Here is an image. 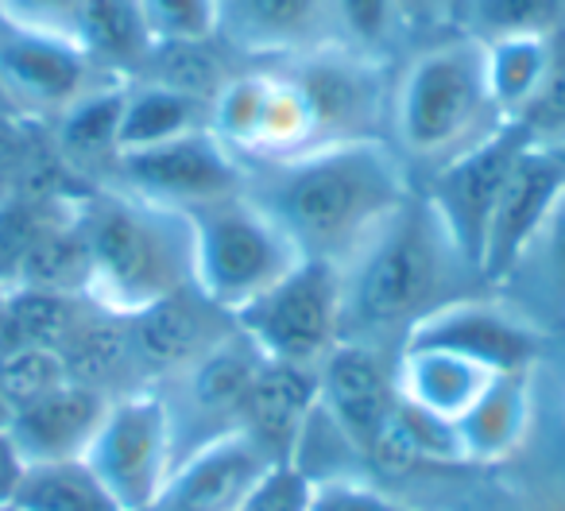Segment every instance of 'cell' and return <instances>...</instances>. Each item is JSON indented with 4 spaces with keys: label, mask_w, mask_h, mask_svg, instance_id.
<instances>
[{
    "label": "cell",
    "mask_w": 565,
    "mask_h": 511,
    "mask_svg": "<svg viewBox=\"0 0 565 511\" xmlns=\"http://www.w3.org/2000/svg\"><path fill=\"white\" fill-rule=\"evenodd\" d=\"M194 221V287L228 315L271 291L307 256L287 228L248 194H228L190 210Z\"/></svg>",
    "instance_id": "5b68a950"
},
{
    "label": "cell",
    "mask_w": 565,
    "mask_h": 511,
    "mask_svg": "<svg viewBox=\"0 0 565 511\" xmlns=\"http://www.w3.org/2000/svg\"><path fill=\"white\" fill-rule=\"evenodd\" d=\"M213 40L241 66L282 63L341 43L330 0H213Z\"/></svg>",
    "instance_id": "5bb4252c"
},
{
    "label": "cell",
    "mask_w": 565,
    "mask_h": 511,
    "mask_svg": "<svg viewBox=\"0 0 565 511\" xmlns=\"http://www.w3.org/2000/svg\"><path fill=\"white\" fill-rule=\"evenodd\" d=\"M500 372L438 345H399L395 349V395L441 423H461Z\"/></svg>",
    "instance_id": "ffe728a7"
},
{
    "label": "cell",
    "mask_w": 565,
    "mask_h": 511,
    "mask_svg": "<svg viewBox=\"0 0 565 511\" xmlns=\"http://www.w3.org/2000/svg\"><path fill=\"white\" fill-rule=\"evenodd\" d=\"M82 461L125 511H151L174 472V426L159 387H136L109 403Z\"/></svg>",
    "instance_id": "52a82bcc"
},
{
    "label": "cell",
    "mask_w": 565,
    "mask_h": 511,
    "mask_svg": "<svg viewBox=\"0 0 565 511\" xmlns=\"http://www.w3.org/2000/svg\"><path fill=\"white\" fill-rule=\"evenodd\" d=\"M264 361L267 356L236 326L202 361H194L179 376L159 384V395H163L167 411H171L174 454H179V461L190 449L202 446V441L241 426L244 395H248L256 372L264 369Z\"/></svg>",
    "instance_id": "8fae6325"
},
{
    "label": "cell",
    "mask_w": 565,
    "mask_h": 511,
    "mask_svg": "<svg viewBox=\"0 0 565 511\" xmlns=\"http://www.w3.org/2000/svg\"><path fill=\"white\" fill-rule=\"evenodd\" d=\"M9 426V403H4V392H0V430Z\"/></svg>",
    "instance_id": "ee69618b"
},
{
    "label": "cell",
    "mask_w": 565,
    "mask_h": 511,
    "mask_svg": "<svg viewBox=\"0 0 565 511\" xmlns=\"http://www.w3.org/2000/svg\"><path fill=\"white\" fill-rule=\"evenodd\" d=\"M546 511H565V503H557V508H546Z\"/></svg>",
    "instance_id": "7dc6e473"
},
{
    "label": "cell",
    "mask_w": 565,
    "mask_h": 511,
    "mask_svg": "<svg viewBox=\"0 0 565 511\" xmlns=\"http://www.w3.org/2000/svg\"><path fill=\"white\" fill-rule=\"evenodd\" d=\"M310 511H415V508L395 500L392 492H384L369 477H333V480H315Z\"/></svg>",
    "instance_id": "8d00e7d4"
},
{
    "label": "cell",
    "mask_w": 565,
    "mask_h": 511,
    "mask_svg": "<svg viewBox=\"0 0 565 511\" xmlns=\"http://www.w3.org/2000/svg\"><path fill=\"white\" fill-rule=\"evenodd\" d=\"M24 472H28V461L20 457L17 441L9 438V430H0V503H12Z\"/></svg>",
    "instance_id": "7bdbcfd3"
},
{
    "label": "cell",
    "mask_w": 565,
    "mask_h": 511,
    "mask_svg": "<svg viewBox=\"0 0 565 511\" xmlns=\"http://www.w3.org/2000/svg\"><path fill=\"white\" fill-rule=\"evenodd\" d=\"M565 190V151L546 143H526L511 163L503 190L495 198L492 221H488L484 244H480V276L495 287L519 260V252L546 221L550 205Z\"/></svg>",
    "instance_id": "e0dca14e"
},
{
    "label": "cell",
    "mask_w": 565,
    "mask_h": 511,
    "mask_svg": "<svg viewBox=\"0 0 565 511\" xmlns=\"http://www.w3.org/2000/svg\"><path fill=\"white\" fill-rule=\"evenodd\" d=\"M151 511H159V508H151Z\"/></svg>",
    "instance_id": "681fc988"
},
{
    "label": "cell",
    "mask_w": 565,
    "mask_h": 511,
    "mask_svg": "<svg viewBox=\"0 0 565 511\" xmlns=\"http://www.w3.org/2000/svg\"><path fill=\"white\" fill-rule=\"evenodd\" d=\"M330 9L341 47L356 51V55L399 66L403 55L415 47L395 0H330Z\"/></svg>",
    "instance_id": "d6a6232c"
},
{
    "label": "cell",
    "mask_w": 565,
    "mask_h": 511,
    "mask_svg": "<svg viewBox=\"0 0 565 511\" xmlns=\"http://www.w3.org/2000/svg\"><path fill=\"white\" fill-rule=\"evenodd\" d=\"M275 457L236 426L202 441L174 465L159 511H241L259 480L275 469Z\"/></svg>",
    "instance_id": "ac0fdd59"
},
{
    "label": "cell",
    "mask_w": 565,
    "mask_h": 511,
    "mask_svg": "<svg viewBox=\"0 0 565 511\" xmlns=\"http://www.w3.org/2000/svg\"><path fill=\"white\" fill-rule=\"evenodd\" d=\"M4 187H9V182H0V190H4Z\"/></svg>",
    "instance_id": "c3c4849f"
},
{
    "label": "cell",
    "mask_w": 565,
    "mask_h": 511,
    "mask_svg": "<svg viewBox=\"0 0 565 511\" xmlns=\"http://www.w3.org/2000/svg\"><path fill=\"white\" fill-rule=\"evenodd\" d=\"M40 132H43V125L12 117V113H0V182H12V174L20 171L28 151L40 140Z\"/></svg>",
    "instance_id": "b9f144b4"
},
{
    "label": "cell",
    "mask_w": 565,
    "mask_h": 511,
    "mask_svg": "<svg viewBox=\"0 0 565 511\" xmlns=\"http://www.w3.org/2000/svg\"><path fill=\"white\" fill-rule=\"evenodd\" d=\"M492 291L515 302L542 330H565V190Z\"/></svg>",
    "instance_id": "7402d4cb"
},
{
    "label": "cell",
    "mask_w": 565,
    "mask_h": 511,
    "mask_svg": "<svg viewBox=\"0 0 565 511\" xmlns=\"http://www.w3.org/2000/svg\"><path fill=\"white\" fill-rule=\"evenodd\" d=\"M82 228L89 248L86 295L97 307L136 315L194 287L190 213L102 182L82 194Z\"/></svg>",
    "instance_id": "277c9868"
},
{
    "label": "cell",
    "mask_w": 565,
    "mask_h": 511,
    "mask_svg": "<svg viewBox=\"0 0 565 511\" xmlns=\"http://www.w3.org/2000/svg\"><path fill=\"white\" fill-rule=\"evenodd\" d=\"M534 426V369L500 372L457 423L465 465H500L523 449Z\"/></svg>",
    "instance_id": "603a6c76"
},
{
    "label": "cell",
    "mask_w": 565,
    "mask_h": 511,
    "mask_svg": "<svg viewBox=\"0 0 565 511\" xmlns=\"http://www.w3.org/2000/svg\"><path fill=\"white\" fill-rule=\"evenodd\" d=\"M562 151H565V143H562Z\"/></svg>",
    "instance_id": "f907efd6"
},
{
    "label": "cell",
    "mask_w": 565,
    "mask_h": 511,
    "mask_svg": "<svg viewBox=\"0 0 565 511\" xmlns=\"http://www.w3.org/2000/svg\"><path fill=\"white\" fill-rule=\"evenodd\" d=\"M477 291L492 287L415 182L392 221L341 268V330L399 349L426 315Z\"/></svg>",
    "instance_id": "7a4b0ae2"
},
{
    "label": "cell",
    "mask_w": 565,
    "mask_h": 511,
    "mask_svg": "<svg viewBox=\"0 0 565 511\" xmlns=\"http://www.w3.org/2000/svg\"><path fill=\"white\" fill-rule=\"evenodd\" d=\"M279 74L295 86L307 109L310 143L330 148L349 140H387L395 66L341 47H318L282 58ZM310 148V151H315Z\"/></svg>",
    "instance_id": "8992f818"
},
{
    "label": "cell",
    "mask_w": 565,
    "mask_h": 511,
    "mask_svg": "<svg viewBox=\"0 0 565 511\" xmlns=\"http://www.w3.org/2000/svg\"><path fill=\"white\" fill-rule=\"evenodd\" d=\"M125 89L128 82H105L89 89L86 97L71 105L63 117H55L47 128L58 159L66 171L86 187L105 182L109 167L120 156V113H125Z\"/></svg>",
    "instance_id": "cb8c5ba5"
},
{
    "label": "cell",
    "mask_w": 565,
    "mask_h": 511,
    "mask_svg": "<svg viewBox=\"0 0 565 511\" xmlns=\"http://www.w3.org/2000/svg\"><path fill=\"white\" fill-rule=\"evenodd\" d=\"M318 400L372 469V454L395 407V349L341 338L318 364Z\"/></svg>",
    "instance_id": "9a60e30c"
},
{
    "label": "cell",
    "mask_w": 565,
    "mask_h": 511,
    "mask_svg": "<svg viewBox=\"0 0 565 511\" xmlns=\"http://www.w3.org/2000/svg\"><path fill=\"white\" fill-rule=\"evenodd\" d=\"M58 356H63L66 376L97 387L109 400L143 387L132 353V333H128V315H117V310H89L78 330L71 333V341L58 349Z\"/></svg>",
    "instance_id": "d4e9b609"
},
{
    "label": "cell",
    "mask_w": 565,
    "mask_h": 511,
    "mask_svg": "<svg viewBox=\"0 0 565 511\" xmlns=\"http://www.w3.org/2000/svg\"><path fill=\"white\" fill-rule=\"evenodd\" d=\"M310 492H315V480L282 461L259 480L241 511H310Z\"/></svg>",
    "instance_id": "f35d334b"
},
{
    "label": "cell",
    "mask_w": 565,
    "mask_h": 511,
    "mask_svg": "<svg viewBox=\"0 0 565 511\" xmlns=\"http://www.w3.org/2000/svg\"><path fill=\"white\" fill-rule=\"evenodd\" d=\"M4 302H9V295L0 291V322H4Z\"/></svg>",
    "instance_id": "f6af8a7d"
},
{
    "label": "cell",
    "mask_w": 565,
    "mask_h": 511,
    "mask_svg": "<svg viewBox=\"0 0 565 511\" xmlns=\"http://www.w3.org/2000/svg\"><path fill=\"white\" fill-rule=\"evenodd\" d=\"M105 182L190 213L205 202L241 194L244 167L205 125L194 128V132L174 136V140L151 143V148L120 151L117 163L105 174Z\"/></svg>",
    "instance_id": "9c48e42d"
},
{
    "label": "cell",
    "mask_w": 565,
    "mask_h": 511,
    "mask_svg": "<svg viewBox=\"0 0 565 511\" xmlns=\"http://www.w3.org/2000/svg\"><path fill=\"white\" fill-rule=\"evenodd\" d=\"M109 403V395L97 392V387H86L78 380H63L51 392L12 407L4 430L17 441L20 457L28 465L82 461Z\"/></svg>",
    "instance_id": "d6986e66"
},
{
    "label": "cell",
    "mask_w": 565,
    "mask_h": 511,
    "mask_svg": "<svg viewBox=\"0 0 565 511\" xmlns=\"http://www.w3.org/2000/svg\"><path fill=\"white\" fill-rule=\"evenodd\" d=\"M557 35H503V40H484V71L488 89L500 105L503 120H515L531 94L539 89L542 74L554 55Z\"/></svg>",
    "instance_id": "f546056e"
},
{
    "label": "cell",
    "mask_w": 565,
    "mask_h": 511,
    "mask_svg": "<svg viewBox=\"0 0 565 511\" xmlns=\"http://www.w3.org/2000/svg\"><path fill=\"white\" fill-rule=\"evenodd\" d=\"M71 40L94 58V66L120 82L140 78L156 47V32L140 0H86Z\"/></svg>",
    "instance_id": "484cf974"
},
{
    "label": "cell",
    "mask_w": 565,
    "mask_h": 511,
    "mask_svg": "<svg viewBox=\"0 0 565 511\" xmlns=\"http://www.w3.org/2000/svg\"><path fill=\"white\" fill-rule=\"evenodd\" d=\"M526 136L519 125H503L500 132H492L488 140H480L477 148H469L465 156L449 159L446 167L423 174L418 190L430 198V205L438 210V217L449 225L454 241L461 244V252L469 256V264L480 272V244H484L488 221H492L495 198L503 190L511 163L519 159V151L526 148ZM484 279V276H480Z\"/></svg>",
    "instance_id": "4fadbf2b"
},
{
    "label": "cell",
    "mask_w": 565,
    "mask_h": 511,
    "mask_svg": "<svg viewBox=\"0 0 565 511\" xmlns=\"http://www.w3.org/2000/svg\"><path fill=\"white\" fill-rule=\"evenodd\" d=\"M205 125H210V105L174 94L159 82L132 78L125 89V113H120V151L151 148Z\"/></svg>",
    "instance_id": "f1b7e54d"
},
{
    "label": "cell",
    "mask_w": 565,
    "mask_h": 511,
    "mask_svg": "<svg viewBox=\"0 0 565 511\" xmlns=\"http://www.w3.org/2000/svg\"><path fill=\"white\" fill-rule=\"evenodd\" d=\"M550 338L554 333L542 330L515 302H508L495 291H477L426 315L403 338V345L454 349V353L469 356L492 372H519L534 369L546 356Z\"/></svg>",
    "instance_id": "7c38bea8"
},
{
    "label": "cell",
    "mask_w": 565,
    "mask_h": 511,
    "mask_svg": "<svg viewBox=\"0 0 565 511\" xmlns=\"http://www.w3.org/2000/svg\"><path fill=\"white\" fill-rule=\"evenodd\" d=\"M241 333L267 356L282 364L318 369L333 353L341 330V272L330 264L302 260L271 291L236 310Z\"/></svg>",
    "instance_id": "ba28073f"
},
{
    "label": "cell",
    "mask_w": 565,
    "mask_h": 511,
    "mask_svg": "<svg viewBox=\"0 0 565 511\" xmlns=\"http://www.w3.org/2000/svg\"><path fill=\"white\" fill-rule=\"evenodd\" d=\"M318 403V369L264 361L241 407V430L256 438L275 461H291L299 434Z\"/></svg>",
    "instance_id": "44dd1931"
},
{
    "label": "cell",
    "mask_w": 565,
    "mask_h": 511,
    "mask_svg": "<svg viewBox=\"0 0 565 511\" xmlns=\"http://www.w3.org/2000/svg\"><path fill=\"white\" fill-rule=\"evenodd\" d=\"M508 125L488 89L484 40L449 32L415 43L395 66L387 140L415 179L446 167Z\"/></svg>",
    "instance_id": "3957f363"
},
{
    "label": "cell",
    "mask_w": 565,
    "mask_h": 511,
    "mask_svg": "<svg viewBox=\"0 0 565 511\" xmlns=\"http://www.w3.org/2000/svg\"><path fill=\"white\" fill-rule=\"evenodd\" d=\"M94 307L97 302L89 299V295L20 287V291H12L9 302H4L0 349L28 345V349H51V353H58Z\"/></svg>",
    "instance_id": "83f0119b"
},
{
    "label": "cell",
    "mask_w": 565,
    "mask_h": 511,
    "mask_svg": "<svg viewBox=\"0 0 565 511\" xmlns=\"http://www.w3.org/2000/svg\"><path fill=\"white\" fill-rule=\"evenodd\" d=\"M465 32L477 40H503V35H562L565 0H469Z\"/></svg>",
    "instance_id": "836d02e7"
},
{
    "label": "cell",
    "mask_w": 565,
    "mask_h": 511,
    "mask_svg": "<svg viewBox=\"0 0 565 511\" xmlns=\"http://www.w3.org/2000/svg\"><path fill=\"white\" fill-rule=\"evenodd\" d=\"M109 78L74 40L35 28H20L0 17V89L12 109L32 125H51L78 97L105 86Z\"/></svg>",
    "instance_id": "30bf717a"
},
{
    "label": "cell",
    "mask_w": 565,
    "mask_h": 511,
    "mask_svg": "<svg viewBox=\"0 0 565 511\" xmlns=\"http://www.w3.org/2000/svg\"><path fill=\"white\" fill-rule=\"evenodd\" d=\"M12 503L24 511H125L86 461L28 465Z\"/></svg>",
    "instance_id": "4dcf8cb0"
},
{
    "label": "cell",
    "mask_w": 565,
    "mask_h": 511,
    "mask_svg": "<svg viewBox=\"0 0 565 511\" xmlns=\"http://www.w3.org/2000/svg\"><path fill=\"white\" fill-rule=\"evenodd\" d=\"M241 71L233 55L221 47L213 35H182V40H156L140 78L186 94L202 105H213V97L225 89V82Z\"/></svg>",
    "instance_id": "4316f807"
},
{
    "label": "cell",
    "mask_w": 565,
    "mask_h": 511,
    "mask_svg": "<svg viewBox=\"0 0 565 511\" xmlns=\"http://www.w3.org/2000/svg\"><path fill=\"white\" fill-rule=\"evenodd\" d=\"M63 380H71L63 369V356L51 353V349H28V345L0 349V392H4V403H9V415L12 407L51 392Z\"/></svg>",
    "instance_id": "d590c367"
},
{
    "label": "cell",
    "mask_w": 565,
    "mask_h": 511,
    "mask_svg": "<svg viewBox=\"0 0 565 511\" xmlns=\"http://www.w3.org/2000/svg\"><path fill=\"white\" fill-rule=\"evenodd\" d=\"M511 125L523 128V136L531 143H546V148H562L565 143V40L557 35L550 66L542 74L539 89L531 94V102L523 105Z\"/></svg>",
    "instance_id": "e575fe53"
},
{
    "label": "cell",
    "mask_w": 565,
    "mask_h": 511,
    "mask_svg": "<svg viewBox=\"0 0 565 511\" xmlns=\"http://www.w3.org/2000/svg\"><path fill=\"white\" fill-rule=\"evenodd\" d=\"M244 190L287 228L307 260L345 268L415 190L392 140H349L244 167Z\"/></svg>",
    "instance_id": "6da1fadb"
},
{
    "label": "cell",
    "mask_w": 565,
    "mask_h": 511,
    "mask_svg": "<svg viewBox=\"0 0 565 511\" xmlns=\"http://www.w3.org/2000/svg\"><path fill=\"white\" fill-rule=\"evenodd\" d=\"M0 511H24V508H17V503H0Z\"/></svg>",
    "instance_id": "bcb514c9"
},
{
    "label": "cell",
    "mask_w": 565,
    "mask_h": 511,
    "mask_svg": "<svg viewBox=\"0 0 565 511\" xmlns=\"http://www.w3.org/2000/svg\"><path fill=\"white\" fill-rule=\"evenodd\" d=\"M407 20V32L415 43L438 40L449 32H465V12L469 0H395Z\"/></svg>",
    "instance_id": "60d3db41"
},
{
    "label": "cell",
    "mask_w": 565,
    "mask_h": 511,
    "mask_svg": "<svg viewBox=\"0 0 565 511\" xmlns=\"http://www.w3.org/2000/svg\"><path fill=\"white\" fill-rule=\"evenodd\" d=\"M562 40H565V32H562Z\"/></svg>",
    "instance_id": "816d5d0a"
},
{
    "label": "cell",
    "mask_w": 565,
    "mask_h": 511,
    "mask_svg": "<svg viewBox=\"0 0 565 511\" xmlns=\"http://www.w3.org/2000/svg\"><path fill=\"white\" fill-rule=\"evenodd\" d=\"M236 330V315L202 295L198 287L174 291L151 307L128 315V333H132L136 369H140L143 387H159L194 361H202L213 345Z\"/></svg>",
    "instance_id": "2e32d148"
},
{
    "label": "cell",
    "mask_w": 565,
    "mask_h": 511,
    "mask_svg": "<svg viewBox=\"0 0 565 511\" xmlns=\"http://www.w3.org/2000/svg\"><path fill=\"white\" fill-rule=\"evenodd\" d=\"M63 198L71 194H35L24 187L0 190V291L4 295H12L24 284V268L32 260L35 241Z\"/></svg>",
    "instance_id": "1f68e13d"
},
{
    "label": "cell",
    "mask_w": 565,
    "mask_h": 511,
    "mask_svg": "<svg viewBox=\"0 0 565 511\" xmlns=\"http://www.w3.org/2000/svg\"><path fill=\"white\" fill-rule=\"evenodd\" d=\"M156 40L213 35V0H140Z\"/></svg>",
    "instance_id": "74e56055"
},
{
    "label": "cell",
    "mask_w": 565,
    "mask_h": 511,
    "mask_svg": "<svg viewBox=\"0 0 565 511\" xmlns=\"http://www.w3.org/2000/svg\"><path fill=\"white\" fill-rule=\"evenodd\" d=\"M82 4L86 0H0V17L20 28H35V32H51L71 40Z\"/></svg>",
    "instance_id": "ab89813d"
}]
</instances>
